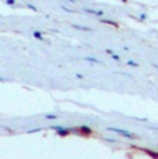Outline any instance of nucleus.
<instances>
[{
    "instance_id": "f257e3e1",
    "label": "nucleus",
    "mask_w": 158,
    "mask_h": 159,
    "mask_svg": "<svg viewBox=\"0 0 158 159\" xmlns=\"http://www.w3.org/2000/svg\"><path fill=\"white\" fill-rule=\"evenodd\" d=\"M108 130H110V131H114V133L119 134V136H122V137H126V139H136L135 134H132L130 131H128V130L119 129V127H108Z\"/></svg>"
},
{
    "instance_id": "f03ea898",
    "label": "nucleus",
    "mask_w": 158,
    "mask_h": 159,
    "mask_svg": "<svg viewBox=\"0 0 158 159\" xmlns=\"http://www.w3.org/2000/svg\"><path fill=\"white\" fill-rule=\"evenodd\" d=\"M51 129L53 130H56L57 131V134L58 136H61V137H65V136H68L69 133H74V129H67V127H63V126H51Z\"/></svg>"
},
{
    "instance_id": "7ed1b4c3",
    "label": "nucleus",
    "mask_w": 158,
    "mask_h": 159,
    "mask_svg": "<svg viewBox=\"0 0 158 159\" xmlns=\"http://www.w3.org/2000/svg\"><path fill=\"white\" fill-rule=\"evenodd\" d=\"M85 13H87V14H95V15H99V17H103L104 15V11H101V10H90V8H85Z\"/></svg>"
},
{
    "instance_id": "20e7f679",
    "label": "nucleus",
    "mask_w": 158,
    "mask_h": 159,
    "mask_svg": "<svg viewBox=\"0 0 158 159\" xmlns=\"http://www.w3.org/2000/svg\"><path fill=\"white\" fill-rule=\"evenodd\" d=\"M79 130L82 131V134H86V136H89V134L93 133V130L90 129V127H87V126H81L79 127Z\"/></svg>"
},
{
    "instance_id": "39448f33",
    "label": "nucleus",
    "mask_w": 158,
    "mask_h": 159,
    "mask_svg": "<svg viewBox=\"0 0 158 159\" xmlns=\"http://www.w3.org/2000/svg\"><path fill=\"white\" fill-rule=\"evenodd\" d=\"M143 152H146V154H148L151 158L154 159H158V152H154V151H150V149H142Z\"/></svg>"
},
{
    "instance_id": "423d86ee",
    "label": "nucleus",
    "mask_w": 158,
    "mask_h": 159,
    "mask_svg": "<svg viewBox=\"0 0 158 159\" xmlns=\"http://www.w3.org/2000/svg\"><path fill=\"white\" fill-rule=\"evenodd\" d=\"M100 22L107 24V25H112V26H115V28H118V22H114V21H111V20H101Z\"/></svg>"
},
{
    "instance_id": "0eeeda50",
    "label": "nucleus",
    "mask_w": 158,
    "mask_h": 159,
    "mask_svg": "<svg viewBox=\"0 0 158 159\" xmlns=\"http://www.w3.org/2000/svg\"><path fill=\"white\" fill-rule=\"evenodd\" d=\"M85 61H89V62H95V64H100V61L97 60V58L95 57H83Z\"/></svg>"
},
{
    "instance_id": "6e6552de",
    "label": "nucleus",
    "mask_w": 158,
    "mask_h": 159,
    "mask_svg": "<svg viewBox=\"0 0 158 159\" xmlns=\"http://www.w3.org/2000/svg\"><path fill=\"white\" fill-rule=\"evenodd\" d=\"M33 38H36V39H39V40H42V39H43V33L39 32V30H35V32H33Z\"/></svg>"
},
{
    "instance_id": "1a4fd4ad",
    "label": "nucleus",
    "mask_w": 158,
    "mask_h": 159,
    "mask_svg": "<svg viewBox=\"0 0 158 159\" xmlns=\"http://www.w3.org/2000/svg\"><path fill=\"white\" fill-rule=\"evenodd\" d=\"M74 28H77V29H82V30H92V28H87V26H82V25H72Z\"/></svg>"
},
{
    "instance_id": "9d476101",
    "label": "nucleus",
    "mask_w": 158,
    "mask_h": 159,
    "mask_svg": "<svg viewBox=\"0 0 158 159\" xmlns=\"http://www.w3.org/2000/svg\"><path fill=\"white\" fill-rule=\"evenodd\" d=\"M44 118H46V119H50V120H56V119L58 118V116L54 115V114H47L46 116H44Z\"/></svg>"
},
{
    "instance_id": "9b49d317",
    "label": "nucleus",
    "mask_w": 158,
    "mask_h": 159,
    "mask_svg": "<svg viewBox=\"0 0 158 159\" xmlns=\"http://www.w3.org/2000/svg\"><path fill=\"white\" fill-rule=\"evenodd\" d=\"M107 53H108V54H111V57L114 58V60H117V61H119V60H121L119 56H118V54H115V53H112L111 50H107Z\"/></svg>"
},
{
    "instance_id": "f8f14e48",
    "label": "nucleus",
    "mask_w": 158,
    "mask_h": 159,
    "mask_svg": "<svg viewBox=\"0 0 158 159\" xmlns=\"http://www.w3.org/2000/svg\"><path fill=\"white\" fill-rule=\"evenodd\" d=\"M128 65H130V66H139V64L135 62V61H132V60H129V61H128Z\"/></svg>"
},
{
    "instance_id": "ddd939ff",
    "label": "nucleus",
    "mask_w": 158,
    "mask_h": 159,
    "mask_svg": "<svg viewBox=\"0 0 158 159\" xmlns=\"http://www.w3.org/2000/svg\"><path fill=\"white\" fill-rule=\"evenodd\" d=\"M26 6H28L29 8H32L33 11H38V8H36V7H35V6H33V4H31V3H28V4H26Z\"/></svg>"
},
{
    "instance_id": "4468645a",
    "label": "nucleus",
    "mask_w": 158,
    "mask_h": 159,
    "mask_svg": "<svg viewBox=\"0 0 158 159\" xmlns=\"http://www.w3.org/2000/svg\"><path fill=\"white\" fill-rule=\"evenodd\" d=\"M6 3H7L8 6H14V4H16V2H14V0H7Z\"/></svg>"
},
{
    "instance_id": "2eb2a0df",
    "label": "nucleus",
    "mask_w": 158,
    "mask_h": 159,
    "mask_svg": "<svg viewBox=\"0 0 158 159\" xmlns=\"http://www.w3.org/2000/svg\"><path fill=\"white\" fill-rule=\"evenodd\" d=\"M75 76H77L78 79H83V75H82V73H77V75H75Z\"/></svg>"
},
{
    "instance_id": "dca6fc26",
    "label": "nucleus",
    "mask_w": 158,
    "mask_h": 159,
    "mask_svg": "<svg viewBox=\"0 0 158 159\" xmlns=\"http://www.w3.org/2000/svg\"><path fill=\"white\" fill-rule=\"evenodd\" d=\"M0 82H4V79H3V78H0Z\"/></svg>"
},
{
    "instance_id": "f3484780",
    "label": "nucleus",
    "mask_w": 158,
    "mask_h": 159,
    "mask_svg": "<svg viewBox=\"0 0 158 159\" xmlns=\"http://www.w3.org/2000/svg\"><path fill=\"white\" fill-rule=\"evenodd\" d=\"M154 66H156V68H158V65H154Z\"/></svg>"
}]
</instances>
